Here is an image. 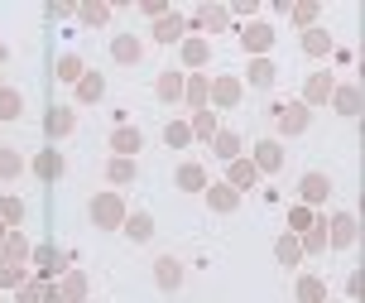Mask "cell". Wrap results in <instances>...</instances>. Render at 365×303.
<instances>
[{"instance_id": "42", "label": "cell", "mask_w": 365, "mask_h": 303, "mask_svg": "<svg viewBox=\"0 0 365 303\" xmlns=\"http://www.w3.org/2000/svg\"><path fill=\"white\" fill-rule=\"evenodd\" d=\"M182 92L192 97V106H197V101L207 97V82H202V77H192V82H182Z\"/></svg>"}, {"instance_id": "29", "label": "cell", "mask_w": 365, "mask_h": 303, "mask_svg": "<svg viewBox=\"0 0 365 303\" xmlns=\"http://www.w3.org/2000/svg\"><path fill=\"white\" fill-rule=\"evenodd\" d=\"M82 289H87V284H82V275L73 270V275L63 279V289H58V299H63V303H77V299H82Z\"/></svg>"}, {"instance_id": "37", "label": "cell", "mask_w": 365, "mask_h": 303, "mask_svg": "<svg viewBox=\"0 0 365 303\" xmlns=\"http://www.w3.org/2000/svg\"><path fill=\"white\" fill-rule=\"evenodd\" d=\"M34 260H39V265H44V270H48V275H53V270H63V255H58V250H53V246H44V250H39V255H34Z\"/></svg>"}, {"instance_id": "27", "label": "cell", "mask_w": 365, "mask_h": 303, "mask_svg": "<svg viewBox=\"0 0 365 303\" xmlns=\"http://www.w3.org/2000/svg\"><path fill=\"white\" fill-rule=\"evenodd\" d=\"M207 53H212V48H207V39H182V58H187L192 68H197V63H207Z\"/></svg>"}, {"instance_id": "46", "label": "cell", "mask_w": 365, "mask_h": 303, "mask_svg": "<svg viewBox=\"0 0 365 303\" xmlns=\"http://www.w3.org/2000/svg\"><path fill=\"white\" fill-rule=\"evenodd\" d=\"M0 236H5V226H0Z\"/></svg>"}, {"instance_id": "45", "label": "cell", "mask_w": 365, "mask_h": 303, "mask_svg": "<svg viewBox=\"0 0 365 303\" xmlns=\"http://www.w3.org/2000/svg\"><path fill=\"white\" fill-rule=\"evenodd\" d=\"M0 63H5V44H0Z\"/></svg>"}, {"instance_id": "14", "label": "cell", "mask_w": 365, "mask_h": 303, "mask_svg": "<svg viewBox=\"0 0 365 303\" xmlns=\"http://www.w3.org/2000/svg\"><path fill=\"white\" fill-rule=\"evenodd\" d=\"M207 202H212L216 212H231V207L241 202V193H236L231 183H216V188H207Z\"/></svg>"}, {"instance_id": "43", "label": "cell", "mask_w": 365, "mask_h": 303, "mask_svg": "<svg viewBox=\"0 0 365 303\" xmlns=\"http://www.w3.org/2000/svg\"><path fill=\"white\" fill-rule=\"evenodd\" d=\"M19 212H24V207H19L15 198H5V202H0V221H19Z\"/></svg>"}, {"instance_id": "24", "label": "cell", "mask_w": 365, "mask_h": 303, "mask_svg": "<svg viewBox=\"0 0 365 303\" xmlns=\"http://www.w3.org/2000/svg\"><path fill=\"white\" fill-rule=\"evenodd\" d=\"M351 241H356V221L351 217H337L332 221V246H351Z\"/></svg>"}, {"instance_id": "23", "label": "cell", "mask_w": 365, "mask_h": 303, "mask_svg": "<svg viewBox=\"0 0 365 303\" xmlns=\"http://www.w3.org/2000/svg\"><path fill=\"white\" fill-rule=\"evenodd\" d=\"M255 174H260V169H255L250 159H241V164L231 169V188H236V193H241V188H250V183H255Z\"/></svg>"}, {"instance_id": "32", "label": "cell", "mask_w": 365, "mask_h": 303, "mask_svg": "<svg viewBox=\"0 0 365 303\" xmlns=\"http://www.w3.org/2000/svg\"><path fill=\"white\" fill-rule=\"evenodd\" d=\"M19 169H24V159H19L15 149H0V178H15Z\"/></svg>"}, {"instance_id": "41", "label": "cell", "mask_w": 365, "mask_h": 303, "mask_svg": "<svg viewBox=\"0 0 365 303\" xmlns=\"http://www.w3.org/2000/svg\"><path fill=\"white\" fill-rule=\"evenodd\" d=\"M317 19V5H293V24H312Z\"/></svg>"}, {"instance_id": "40", "label": "cell", "mask_w": 365, "mask_h": 303, "mask_svg": "<svg viewBox=\"0 0 365 303\" xmlns=\"http://www.w3.org/2000/svg\"><path fill=\"white\" fill-rule=\"evenodd\" d=\"M140 15H154V19H164V15H169V5H164V0H140Z\"/></svg>"}, {"instance_id": "26", "label": "cell", "mask_w": 365, "mask_h": 303, "mask_svg": "<svg viewBox=\"0 0 365 303\" xmlns=\"http://www.w3.org/2000/svg\"><path fill=\"white\" fill-rule=\"evenodd\" d=\"M77 15H82V24H106V19H111V5H106V0H91Z\"/></svg>"}, {"instance_id": "15", "label": "cell", "mask_w": 365, "mask_h": 303, "mask_svg": "<svg viewBox=\"0 0 365 303\" xmlns=\"http://www.w3.org/2000/svg\"><path fill=\"white\" fill-rule=\"evenodd\" d=\"M182 82H187V77H182L178 68H169V73L159 77V101H178L182 97Z\"/></svg>"}, {"instance_id": "12", "label": "cell", "mask_w": 365, "mask_h": 303, "mask_svg": "<svg viewBox=\"0 0 365 303\" xmlns=\"http://www.w3.org/2000/svg\"><path fill=\"white\" fill-rule=\"evenodd\" d=\"M226 19H231L226 5H202V10H197V24H202V29H226Z\"/></svg>"}, {"instance_id": "11", "label": "cell", "mask_w": 365, "mask_h": 303, "mask_svg": "<svg viewBox=\"0 0 365 303\" xmlns=\"http://www.w3.org/2000/svg\"><path fill=\"white\" fill-rule=\"evenodd\" d=\"M245 77H250V87H274V63L270 58H250Z\"/></svg>"}, {"instance_id": "16", "label": "cell", "mask_w": 365, "mask_h": 303, "mask_svg": "<svg viewBox=\"0 0 365 303\" xmlns=\"http://www.w3.org/2000/svg\"><path fill=\"white\" fill-rule=\"evenodd\" d=\"M332 106H337L341 116H356V111H361V92H356V87H337V92H332Z\"/></svg>"}, {"instance_id": "5", "label": "cell", "mask_w": 365, "mask_h": 303, "mask_svg": "<svg viewBox=\"0 0 365 303\" xmlns=\"http://www.w3.org/2000/svg\"><path fill=\"white\" fill-rule=\"evenodd\" d=\"M154 279H159V289H178L182 284V265L174 255H159V265H154Z\"/></svg>"}, {"instance_id": "34", "label": "cell", "mask_w": 365, "mask_h": 303, "mask_svg": "<svg viewBox=\"0 0 365 303\" xmlns=\"http://www.w3.org/2000/svg\"><path fill=\"white\" fill-rule=\"evenodd\" d=\"M298 303H322V284L317 279H298Z\"/></svg>"}, {"instance_id": "17", "label": "cell", "mask_w": 365, "mask_h": 303, "mask_svg": "<svg viewBox=\"0 0 365 303\" xmlns=\"http://www.w3.org/2000/svg\"><path fill=\"white\" fill-rule=\"evenodd\" d=\"M182 29H187V19H182V15H164V19H159V29H154V34H159V39H164V44H178V34Z\"/></svg>"}, {"instance_id": "2", "label": "cell", "mask_w": 365, "mask_h": 303, "mask_svg": "<svg viewBox=\"0 0 365 303\" xmlns=\"http://www.w3.org/2000/svg\"><path fill=\"white\" fill-rule=\"evenodd\" d=\"M241 39H245V48H250L255 58H270L274 29H270V24H265V19H255V24H245V34H241Z\"/></svg>"}, {"instance_id": "7", "label": "cell", "mask_w": 365, "mask_h": 303, "mask_svg": "<svg viewBox=\"0 0 365 303\" xmlns=\"http://www.w3.org/2000/svg\"><path fill=\"white\" fill-rule=\"evenodd\" d=\"M207 92H212L216 106H236V101H241V82H236V77H216Z\"/></svg>"}, {"instance_id": "36", "label": "cell", "mask_w": 365, "mask_h": 303, "mask_svg": "<svg viewBox=\"0 0 365 303\" xmlns=\"http://www.w3.org/2000/svg\"><path fill=\"white\" fill-rule=\"evenodd\" d=\"M288 226H293V236L308 231V226H312V212H308V207H293V212H288Z\"/></svg>"}, {"instance_id": "39", "label": "cell", "mask_w": 365, "mask_h": 303, "mask_svg": "<svg viewBox=\"0 0 365 303\" xmlns=\"http://www.w3.org/2000/svg\"><path fill=\"white\" fill-rule=\"evenodd\" d=\"M130 174H135L130 159H115V164H111V178H115V183H130Z\"/></svg>"}, {"instance_id": "10", "label": "cell", "mask_w": 365, "mask_h": 303, "mask_svg": "<svg viewBox=\"0 0 365 303\" xmlns=\"http://www.w3.org/2000/svg\"><path fill=\"white\" fill-rule=\"evenodd\" d=\"M274 255H279V265H298V260H303V241H298V236L288 231V236H279Z\"/></svg>"}, {"instance_id": "18", "label": "cell", "mask_w": 365, "mask_h": 303, "mask_svg": "<svg viewBox=\"0 0 365 303\" xmlns=\"http://www.w3.org/2000/svg\"><path fill=\"white\" fill-rule=\"evenodd\" d=\"M164 145H174V149H187V145H192V130H187V120H169V130H164Z\"/></svg>"}, {"instance_id": "1", "label": "cell", "mask_w": 365, "mask_h": 303, "mask_svg": "<svg viewBox=\"0 0 365 303\" xmlns=\"http://www.w3.org/2000/svg\"><path fill=\"white\" fill-rule=\"evenodd\" d=\"M91 221L106 226V231L120 226V221H125V202L115 198V193H96V198H91Z\"/></svg>"}, {"instance_id": "8", "label": "cell", "mask_w": 365, "mask_h": 303, "mask_svg": "<svg viewBox=\"0 0 365 303\" xmlns=\"http://www.w3.org/2000/svg\"><path fill=\"white\" fill-rule=\"evenodd\" d=\"M73 125H77V116H73L68 106H53V111H48V135H53V140L73 135Z\"/></svg>"}, {"instance_id": "30", "label": "cell", "mask_w": 365, "mask_h": 303, "mask_svg": "<svg viewBox=\"0 0 365 303\" xmlns=\"http://www.w3.org/2000/svg\"><path fill=\"white\" fill-rule=\"evenodd\" d=\"M19 106H24V101H19V92L0 87V120H15V116H19Z\"/></svg>"}, {"instance_id": "9", "label": "cell", "mask_w": 365, "mask_h": 303, "mask_svg": "<svg viewBox=\"0 0 365 303\" xmlns=\"http://www.w3.org/2000/svg\"><path fill=\"white\" fill-rule=\"evenodd\" d=\"M125 236H130V241H149V236H154V217H149V212H130Z\"/></svg>"}, {"instance_id": "3", "label": "cell", "mask_w": 365, "mask_h": 303, "mask_svg": "<svg viewBox=\"0 0 365 303\" xmlns=\"http://www.w3.org/2000/svg\"><path fill=\"white\" fill-rule=\"evenodd\" d=\"M111 58H115V63H140V58H144V39H135V34H120V39L111 44Z\"/></svg>"}, {"instance_id": "19", "label": "cell", "mask_w": 365, "mask_h": 303, "mask_svg": "<svg viewBox=\"0 0 365 303\" xmlns=\"http://www.w3.org/2000/svg\"><path fill=\"white\" fill-rule=\"evenodd\" d=\"M111 145H115V154H135V149H140V145H144V135H140V130H130V125H125V130H115V140H111Z\"/></svg>"}, {"instance_id": "25", "label": "cell", "mask_w": 365, "mask_h": 303, "mask_svg": "<svg viewBox=\"0 0 365 303\" xmlns=\"http://www.w3.org/2000/svg\"><path fill=\"white\" fill-rule=\"evenodd\" d=\"M327 188H332V183H327L322 174H308V178H303V198H308V202H322V198H327Z\"/></svg>"}, {"instance_id": "28", "label": "cell", "mask_w": 365, "mask_h": 303, "mask_svg": "<svg viewBox=\"0 0 365 303\" xmlns=\"http://www.w3.org/2000/svg\"><path fill=\"white\" fill-rule=\"evenodd\" d=\"M322 97H332V77L327 73H312V82H308V101H322ZM303 101V106H308Z\"/></svg>"}, {"instance_id": "35", "label": "cell", "mask_w": 365, "mask_h": 303, "mask_svg": "<svg viewBox=\"0 0 365 303\" xmlns=\"http://www.w3.org/2000/svg\"><path fill=\"white\" fill-rule=\"evenodd\" d=\"M187 130H192V135H207V140H212V135H216V120H212V111H197V120H192Z\"/></svg>"}, {"instance_id": "6", "label": "cell", "mask_w": 365, "mask_h": 303, "mask_svg": "<svg viewBox=\"0 0 365 303\" xmlns=\"http://www.w3.org/2000/svg\"><path fill=\"white\" fill-rule=\"evenodd\" d=\"M250 164H255V169H265V174H274V169L283 164V149H279L274 140H260V145H255V159H250Z\"/></svg>"}, {"instance_id": "22", "label": "cell", "mask_w": 365, "mask_h": 303, "mask_svg": "<svg viewBox=\"0 0 365 303\" xmlns=\"http://www.w3.org/2000/svg\"><path fill=\"white\" fill-rule=\"evenodd\" d=\"M34 174H39V178H58V174H63V159L48 149V154H39V159H34Z\"/></svg>"}, {"instance_id": "21", "label": "cell", "mask_w": 365, "mask_h": 303, "mask_svg": "<svg viewBox=\"0 0 365 303\" xmlns=\"http://www.w3.org/2000/svg\"><path fill=\"white\" fill-rule=\"evenodd\" d=\"M212 149H216L221 159H236V149H241V140H236L231 130H216V135H212Z\"/></svg>"}, {"instance_id": "38", "label": "cell", "mask_w": 365, "mask_h": 303, "mask_svg": "<svg viewBox=\"0 0 365 303\" xmlns=\"http://www.w3.org/2000/svg\"><path fill=\"white\" fill-rule=\"evenodd\" d=\"M19 303H44V284H19Z\"/></svg>"}, {"instance_id": "31", "label": "cell", "mask_w": 365, "mask_h": 303, "mask_svg": "<svg viewBox=\"0 0 365 303\" xmlns=\"http://www.w3.org/2000/svg\"><path fill=\"white\" fill-rule=\"evenodd\" d=\"M303 48H308V53H327V48H332V39H327L322 29H308V34H303Z\"/></svg>"}, {"instance_id": "13", "label": "cell", "mask_w": 365, "mask_h": 303, "mask_svg": "<svg viewBox=\"0 0 365 303\" xmlns=\"http://www.w3.org/2000/svg\"><path fill=\"white\" fill-rule=\"evenodd\" d=\"M53 73H58V82H82V73H87V68H82V58H77V53H63Z\"/></svg>"}, {"instance_id": "20", "label": "cell", "mask_w": 365, "mask_h": 303, "mask_svg": "<svg viewBox=\"0 0 365 303\" xmlns=\"http://www.w3.org/2000/svg\"><path fill=\"white\" fill-rule=\"evenodd\" d=\"M178 188H187V193H197V188H207V174H202L197 164H182V169H178Z\"/></svg>"}, {"instance_id": "33", "label": "cell", "mask_w": 365, "mask_h": 303, "mask_svg": "<svg viewBox=\"0 0 365 303\" xmlns=\"http://www.w3.org/2000/svg\"><path fill=\"white\" fill-rule=\"evenodd\" d=\"M77 97H82V101H96V97H101V77H96V73H82V82H77Z\"/></svg>"}, {"instance_id": "44", "label": "cell", "mask_w": 365, "mask_h": 303, "mask_svg": "<svg viewBox=\"0 0 365 303\" xmlns=\"http://www.w3.org/2000/svg\"><path fill=\"white\" fill-rule=\"evenodd\" d=\"M0 284H19V270H15V265H5V270H0Z\"/></svg>"}, {"instance_id": "4", "label": "cell", "mask_w": 365, "mask_h": 303, "mask_svg": "<svg viewBox=\"0 0 365 303\" xmlns=\"http://www.w3.org/2000/svg\"><path fill=\"white\" fill-rule=\"evenodd\" d=\"M308 120H312V116H308V106H303V101H293V106H283L279 130H283V135H298V130H308Z\"/></svg>"}]
</instances>
